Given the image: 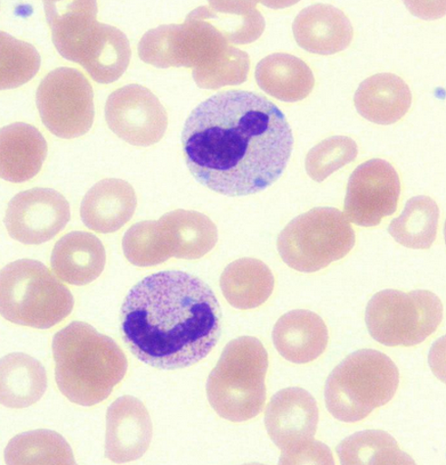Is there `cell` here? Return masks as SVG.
<instances>
[{
	"label": "cell",
	"instance_id": "6da1fadb",
	"mask_svg": "<svg viewBox=\"0 0 446 465\" xmlns=\"http://www.w3.org/2000/svg\"><path fill=\"white\" fill-rule=\"evenodd\" d=\"M294 134L282 111L245 91L218 93L185 122L183 153L190 173L210 191L243 197L265 191L286 170Z\"/></svg>",
	"mask_w": 446,
	"mask_h": 465
},
{
	"label": "cell",
	"instance_id": "7a4b0ae2",
	"mask_svg": "<svg viewBox=\"0 0 446 465\" xmlns=\"http://www.w3.org/2000/svg\"><path fill=\"white\" fill-rule=\"evenodd\" d=\"M221 308L199 277L169 271L146 276L121 308V331L145 364L174 371L205 359L221 337Z\"/></svg>",
	"mask_w": 446,
	"mask_h": 465
},
{
	"label": "cell",
	"instance_id": "3957f363",
	"mask_svg": "<svg viewBox=\"0 0 446 465\" xmlns=\"http://www.w3.org/2000/svg\"><path fill=\"white\" fill-rule=\"evenodd\" d=\"M138 54L142 62L160 69L193 68L194 81L204 89L245 84L250 70L248 54L192 12L179 25H161L146 32L138 45Z\"/></svg>",
	"mask_w": 446,
	"mask_h": 465
},
{
	"label": "cell",
	"instance_id": "277c9868",
	"mask_svg": "<svg viewBox=\"0 0 446 465\" xmlns=\"http://www.w3.org/2000/svg\"><path fill=\"white\" fill-rule=\"evenodd\" d=\"M55 381L71 402L92 407L107 400L128 370L117 342L85 322H74L53 340Z\"/></svg>",
	"mask_w": 446,
	"mask_h": 465
},
{
	"label": "cell",
	"instance_id": "5b68a950",
	"mask_svg": "<svg viewBox=\"0 0 446 465\" xmlns=\"http://www.w3.org/2000/svg\"><path fill=\"white\" fill-rule=\"evenodd\" d=\"M267 369L269 357L261 341L254 337L231 341L208 380L210 406L229 421L257 418L266 403Z\"/></svg>",
	"mask_w": 446,
	"mask_h": 465
},
{
	"label": "cell",
	"instance_id": "8992f818",
	"mask_svg": "<svg viewBox=\"0 0 446 465\" xmlns=\"http://www.w3.org/2000/svg\"><path fill=\"white\" fill-rule=\"evenodd\" d=\"M399 385L400 371L391 358L377 350L356 351L329 375L326 407L339 421L358 422L391 402Z\"/></svg>",
	"mask_w": 446,
	"mask_h": 465
},
{
	"label": "cell",
	"instance_id": "52a82bcc",
	"mask_svg": "<svg viewBox=\"0 0 446 465\" xmlns=\"http://www.w3.org/2000/svg\"><path fill=\"white\" fill-rule=\"evenodd\" d=\"M74 297L39 261L22 259L2 272V314L6 321L38 330L58 325L72 313Z\"/></svg>",
	"mask_w": 446,
	"mask_h": 465
},
{
	"label": "cell",
	"instance_id": "ba28073f",
	"mask_svg": "<svg viewBox=\"0 0 446 465\" xmlns=\"http://www.w3.org/2000/svg\"><path fill=\"white\" fill-rule=\"evenodd\" d=\"M355 233L335 208H315L299 215L281 232L279 255L290 268L305 273L322 271L350 254Z\"/></svg>",
	"mask_w": 446,
	"mask_h": 465
},
{
	"label": "cell",
	"instance_id": "9c48e42d",
	"mask_svg": "<svg viewBox=\"0 0 446 465\" xmlns=\"http://www.w3.org/2000/svg\"><path fill=\"white\" fill-rule=\"evenodd\" d=\"M443 305L429 291L379 292L369 301L366 323L371 337L387 347L421 344L436 331Z\"/></svg>",
	"mask_w": 446,
	"mask_h": 465
},
{
	"label": "cell",
	"instance_id": "30bf717a",
	"mask_svg": "<svg viewBox=\"0 0 446 465\" xmlns=\"http://www.w3.org/2000/svg\"><path fill=\"white\" fill-rule=\"evenodd\" d=\"M36 104L48 132L63 140L83 136L93 125V89L77 69L61 67L48 73L37 89Z\"/></svg>",
	"mask_w": 446,
	"mask_h": 465
},
{
	"label": "cell",
	"instance_id": "8fae6325",
	"mask_svg": "<svg viewBox=\"0 0 446 465\" xmlns=\"http://www.w3.org/2000/svg\"><path fill=\"white\" fill-rule=\"evenodd\" d=\"M401 179L391 163L373 159L356 168L348 181L344 213L348 222L374 227L399 206Z\"/></svg>",
	"mask_w": 446,
	"mask_h": 465
},
{
	"label": "cell",
	"instance_id": "7c38bea8",
	"mask_svg": "<svg viewBox=\"0 0 446 465\" xmlns=\"http://www.w3.org/2000/svg\"><path fill=\"white\" fill-rule=\"evenodd\" d=\"M104 111L112 132L132 145L158 143L168 127L164 105L149 88L140 84L117 89L110 94Z\"/></svg>",
	"mask_w": 446,
	"mask_h": 465
},
{
	"label": "cell",
	"instance_id": "4fadbf2b",
	"mask_svg": "<svg viewBox=\"0 0 446 465\" xmlns=\"http://www.w3.org/2000/svg\"><path fill=\"white\" fill-rule=\"evenodd\" d=\"M70 218L69 202L61 193L36 187L15 195L7 206L5 224L14 240L42 244L63 232Z\"/></svg>",
	"mask_w": 446,
	"mask_h": 465
},
{
	"label": "cell",
	"instance_id": "5bb4252c",
	"mask_svg": "<svg viewBox=\"0 0 446 465\" xmlns=\"http://www.w3.org/2000/svg\"><path fill=\"white\" fill-rule=\"evenodd\" d=\"M319 408L315 399L304 389L278 391L267 407L265 424L274 444L286 459L313 442L318 430Z\"/></svg>",
	"mask_w": 446,
	"mask_h": 465
},
{
	"label": "cell",
	"instance_id": "9a60e30c",
	"mask_svg": "<svg viewBox=\"0 0 446 465\" xmlns=\"http://www.w3.org/2000/svg\"><path fill=\"white\" fill-rule=\"evenodd\" d=\"M152 423L144 404L131 396L121 397L107 413L105 456L115 463L140 460L150 446Z\"/></svg>",
	"mask_w": 446,
	"mask_h": 465
},
{
	"label": "cell",
	"instance_id": "2e32d148",
	"mask_svg": "<svg viewBox=\"0 0 446 465\" xmlns=\"http://www.w3.org/2000/svg\"><path fill=\"white\" fill-rule=\"evenodd\" d=\"M53 43L63 58L82 64L97 36V4L81 2H44Z\"/></svg>",
	"mask_w": 446,
	"mask_h": 465
},
{
	"label": "cell",
	"instance_id": "e0dca14e",
	"mask_svg": "<svg viewBox=\"0 0 446 465\" xmlns=\"http://www.w3.org/2000/svg\"><path fill=\"white\" fill-rule=\"evenodd\" d=\"M296 42L306 52L329 55L343 52L353 42L354 28L346 15L330 5H313L294 22Z\"/></svg>",
	"mask_w": 446,
	"mask_h": 465
},
{
	"label": "cell",
	"instance_id": "ac0fdd59",
	"mask_svg": "<svg viewBox=\"0 0 446 465\" xmlns=\"http://www.w3.org/2000/svg\"><path fill=\"white\" fill-rule=\"evenodd\" d=\"M137 197L131 184L117 178L103 179L85 194L80 215L89 230L112 233L121 230L132 219Z\"/></svg>",
	"mask_w": 446,
	"mask_h": 465
},
{
	"label": "cell",
	"instance_id": "d6986e66",
	"mask_svg": "<svg viewBox=\"0 0 446 465\" xmlns=\"http://www.w3.org/2000/svg\"><path fill=\"white\" fill-rule=\"evenodd\" d=\"M157 223L160 242L170 259L202 258L215 248L218 242L216 224L197 211L169 212Z\"/></svg>",
	"mask_w": 446,
	"mask_h": 465
},
{
	"label": "cell",
	"instance_id": "ffe728a7",
	"mask_svg": "<svg viewBox=\"0 0 446 465\" xmlns=\"http://www.w3.org/2000/svg\"><path fill=\"white\" fill-rule=\"evenodd\" d=\"M328 341L325 322L309 310H294L283 315L273 330L276 350L287 361L296 364L317 361L325 352Z\"/></svg>",
	"mask_w": 446,
	"mask_h": 465
},
{
	"label": "cell",
	"instance_id": "44dd1931",
	"mask_svg": "<svg viewBox=\"0 0 446 465\" xmlns=\"http://www.w3.org/2000/svg\"><path fill=\"white\" fill-rule=\"evenodd\" d=\"M107 263L102 241L92 233L72 232L56 242L52 252L53 272L63 282L82 287L99 279Z\"/></svg>",
	"mask_w": 446,
	"mask_h": 465
},
{
	"label": "cell",
	"instance_id": "7402d4cb",
	"mask_svg": "<svg viewBox=\"0 0 446 465\" xmlns=\"http://www.w3.org/2000/svg\"><path fill=\"white\" fill-rule=\"evenodd\" d=\"M412 96L404 81L392 73H380L363 81L354 94L356 111L373 124H396L411 108Z\"/></svg>",
	"mask_w": 446,
	"mask_h": 465
},
{
	"label": "cell",
	"instance_id": "603a6c76",
	"mask_svg": "<svg viewBox=\"0 0 446 465\" xmlns=\"http://www.w3.org/2000/svg\"><path fill=\"white\" fill-rule=\"evenodd\" d=\"M47 143L39 130L30 124H13L2 129V177L20 183L31 181L42 170Z\"/></svg>",
	"mask_w": 446,
	"mask_h": 465
},
{
	"label": "cell",
	"instance_id": "cb8c5ba5",
	"mask_svg": "<svg viewBox=\"0 0 446 465\" xmlns=\"http://www.w3.org/2000/svg\"><path fill=\"white\" fill-rule=\"evenodd\" d=\"M256 80L262 91L286 103L305 100L315 86L313 72L305 62L280 53L267 55L257 64Z\"/></svg>",
	"mask_w": 446,
	"mask_h": 465
},
{
	"label": "cell",
	"instance_id": "d4e9b609",
	"mask_svg": "<svg viewBox=\"0 0 446 465\" xmlns=\"http://www.w3.org/2000/svg\"><path fill=\"white\" fill-rule=\"evenodd\" d=\"M220 287L232 307L251 310L269 300L274 292L275 279L271 269L262 261L243 258L226 267Z\"/></svg>",
	"mask_w": 446,
	"mask_h": 465
},
{
	"label": "cell",
	"instance_id": "484cf974",
	"mask_svg": "<svg viewBox=\"0 0 446 465\" xmlns=\"http://www.w3.org/2000/svg\"><path fill=\"white\" fill-rule=\"evenodd\" d=\"M47 389L42 363L24 353L6 355L2 361V403L21 410L34 405Z\"/></svg>",
	"mask_w": 446,
	"mask_h": 465
},
{
	"label": "cell",
	"instance_id": "4316f807",
	"mask_svg": "<svg viewBox=\"0 0 446 465\" xmlns=\"http://www.w3.org/2000/svg\"><path fill=\"white\" fill-rule=\"evenodd\" d=\"M192 13L212 24L231 45L254 43L266 27L263 15L250 2H212Z\"/></svg>",
	"mask_w": 446,
	"mask_h": 465
},
{
	"label": "cell",
	"instance_id": "83f0119b",
	"mask_svg": "<svg viewBox=\"0 0 446 465\" xmlns=\"http://www.w3.org/2000/svg\"><path fill=\"white\" fill-rule=\"evenodd\" d=\"M440 217L436 202L427 195H418L405 203L402 214L393 220L388 232L403 247L427 250L436 240Z\"/></svg>",
	"mask_w": 446,
	"mask_h": 465
},
{
	"label": "cell",
	"instance_id": "f1b7e54d",
	"mask_svg": "<svg viewBox=\"0 0 446 465\" xmlns=\"http://www.w3.org/2000/svg\"><path fill=\"white\" fill-rule=\"evenodd\" d=\"M337 454L345 465L415 464L393 436L380 430L355 432L338 445Z\"/></svg>",
	"mask_w": 446,
	"mask_h": 465
},
{
	"label": "cell",
	"instance_id": "f546056e",
	"mask_svg": "<svg viewBox=\"0 0 446 465\" xmlns=\"http://www.w3.org/2000/svg\"><path fill=\"white\" fill-rule=\"evenodd\" d=\"M9 465L21 464H75L74 455L58 432L37 430L15 436L5 451Z\"/></svg>",
	"mask_w": 446,
	"mask_h": 465
},
{
	"label": "cell",
	"instance_id": "4dcf8cb0",
	"mask_svg": "<svg viewBox=\"0 0 446 465\" xmlns=\"http://www.w3.org/2000/svg\"><path fill=\"white\" fill-rule=\"evenodd\" d=\"M131 54V46L123 32L102 24L99 44L82 67L95 83L110 84L124 74Z\"/></svg>",
	"mask_w": 446,
	"mask_h": 465
},
{
	"label": "cell",
	"instance_id": "1f68e13d",
	"mask_svg": "<svg viewBox=\"0 0 446 465\" xmlns=\"http://www.w3.org/2000/svg\"><path fill=\"white\" fill-rule=\"evenodd\" d=\"M42 59L36 48L2 32V89L19 87L34 79Z\"/></svg>",
	"mask_w": 446,
	"mask_h": 465
},
{
	"label": "cell",
	"instance_id": "d6a6232c",
	"mask_svg": "<svg viewBox=\"0 0 446 465\" xmlns=\"http://www.w3.org/2000/svg\"><path fill=\"white\" fill-rule=\"evenodd\" d=\"M358 153V144L351 137L326 138L307 153L306 173L313 181L322 183L337 170L354 162Z\"/></svg>",
	"mask_w": 446,
	"mask_h": 465
},
{
	"label": "cell",
	"instance_id": "836d02e7",
	"mask_svg": "<svg viewBox=\"0 0 446 465\" xmlns=\"http://www.w3.org/2000/svg\"><path fill=\"white\" fill-rule=\"evenodd\" d=\"M121 246L129 262L138 267L156 266L169 260L159 242L157 222L149 220L130 227Z\"/></svg>",
	"mask_w": 446,
	"mask_h": 465
},
{
	"label": "cell",
	"instance_id": "e575fe53",
	"mask_svg": "<svg viewBox=\"0 0 446 465\" xmlns=\"http://www.w3.org/2000/svg\"><path fill=\"white\" fill-rule=\"evenodd\" d=\"M305 463L334 464V460L329 448L315 440L309 445L303 447L301 450L280 460V464Z\"/></svg>",
	"mask_w": 446,
	"mask_h": 465
}]
</instances>
